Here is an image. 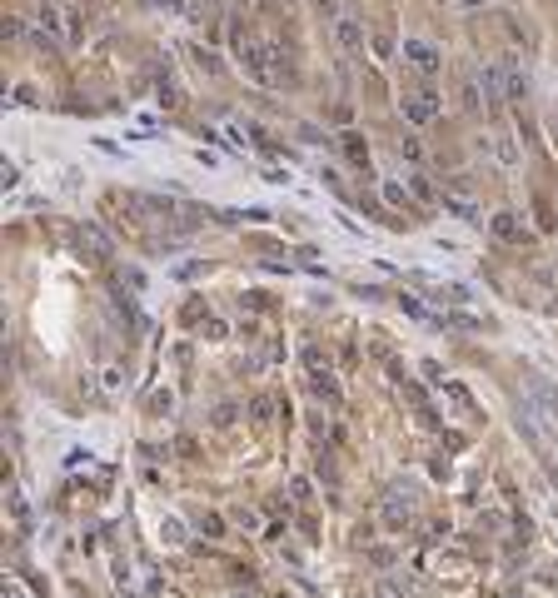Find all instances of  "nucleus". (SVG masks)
Segmentation results:
<instances>
[{"label": "nucleus", "mask_w": 558, "mask_h": 598, "mask_svg": "<svg viewBox=\"0 0 558 598\" xmlns=\"http://www.w3.org/2000/svg\"><path fill=\"white\" fill-rule=\"evenodd\" d=\"M339 40H344L349 50H359V45H364V35H359V25H354V15H339Z\"/></svg>", "instance_id": "obj_4"}, {"label": "nucleus", "mask_w": 558, "mask_h": 598, "mask_svg": "<svg viewBox=\"0 0 558 598\" xmlns=\"http://www.w3.org/2000/svg\"><path fill=\"white\" fill-rule=\"evenodd\" d=\"M404 50L414 56V65H419L424 75H434V70H439V50H434V45H424V40H409Z\"/></svg>", "instance_id": "obj_1"}, {"label": "nucleus", "mask_w": 558, "mask_h": 598, "mask_svg": "<svg viewBox=\"0 0 558 598\" xmlns=\"http://www.w3.org/2000/svg\"><path fill=\"white\" fill-rule=\"evenodd\" d=\"M409 115H414V120H429V115H434V95H419V100L409 105Z\"/></svg>", "instance_id": "obj_5"}, {"label": "nucleus", "mask_w": 558, "mask_h": 598, "mask_svg": "<svg viewBox=\"0 0 558 598\" xmlns=\"http://www.w3.org/2000/svg\"><path fill=\"white\" fill-rule=\"evenodd\" d=\"M414 588H409V578H394V573H389V578H374V598H409Z\"/></svg>", "instance_id": "obj_2"}, {"label": "nucleus", "mask_w": 558, "mask_h": 598, "mask_svg": "<svg viewBox=\"0 0 558 598\" xmlns=\"http://www.w3.org/2000/svg\"><path fill=\"white\" fill-rule=\"evenodd\" d=\"M493 235H498V240H524V230H519L514 214H498V220H493Z\"/></svg>", "instance_id": "obj_3"}]
</instances>
